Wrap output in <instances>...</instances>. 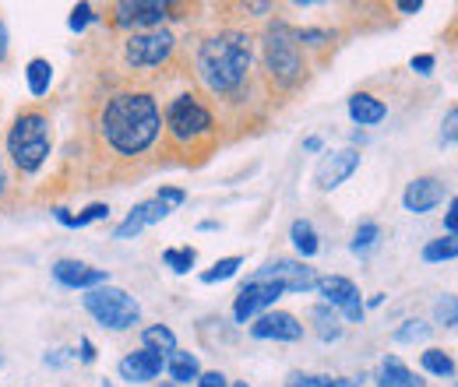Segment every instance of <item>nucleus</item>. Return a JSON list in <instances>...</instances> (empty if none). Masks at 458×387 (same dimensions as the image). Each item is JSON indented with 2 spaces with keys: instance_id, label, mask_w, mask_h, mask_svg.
<instances>
[{
  "instance_id": "nucleus-1",
  "label": "nucleus",
  "mask_w": 458,
  "mask_h": 387,
  "mask_svg": "<svg viewBox=\"0 0 458 387\" xmlns=\"http://www.w3.org/2000/svg\"><path fill=\"white\" fill-rule=\"evenodd\" d=\"M92 130L103 156L114 163H138L163 145V110L152 88H116L99 103Z\"/></svg>"
},
{
  "instance_id": "nucleus-2",
  "label": "nucleus",
  "mask_w": 458,
  "mask_h": 387,
  "mask_svg": "<svg viewBox=\"0 0 458 387\" xmlns=\"http://www.w3.org/2000/svg\"><path fill=\"white\" fill-rule=\"evenodd\" d=\"M194 78L201 92L223 106H247L258 81L254 71V39L243 29H223L205 36L194 50Z\"/></svg>"
},
{
  "instance_id": "nucleus-3",
  "label": "nucleus",
  "mask_w": 458,
  "mask_h": 387,
  "mask_svg": "<svg viewBox=\"0 0 458 387\" xmlns=\"http://www.w3.org/2000/svg\"><path fill=\"white\" fill-rule=\"evenodd\" d=\"M163 145L170 156H183V163H205L219 145L216 113L205 106L198 92H180L163 113Z\"/></svg>"
},
{
  "instance_id": "nucleus-4",
  "label": "nucleus",
  "mask_w": 458,
  "mask_h": 387,
  "mask_svg": "<svg viewBox=\"0 0 458 387\" xmlns=\"http://www.w3.org/2000/svg\"><path fill=\"white\" fill-rule=\"evenodd\" d=\"M7 156L21 176H36L54 156V123L43 110H21L7 130Z\"/></svg>"
},
{
  "instance_id": "nucleus-5",
  "label": "nucleus",
  "mask_w": 458,
  "mask_h": 387,
  "mask_svg": "<svg viewBox=\"0 0 458 387\" xmlns=\"http://www.w3.org/2000/svg\"><path fill=\"white\" fill-rule=\"evenodd\" d=\"M261 63L279 92H293L307 78V56L289 21H272L261 36Z\"/></svg>"
},
{
  "instance_id": "nucleus-6",
  "label": "nucleus",
  "mask_w": 458,
  "mask_h": 387,
  "mask_svg": "<svg viewBox=\"0 0 458 387\" xmlns=\"http://www.w3.org/2000/svg\"><path fill=\"white\" fill-rule=\"evenodd\" d=\"M81 307L92 314V321H96L99 328H110V332H131V328L141 321L138 299H134L127 289H116V285L89 289V292L81 296Z\"/></svg>"
},
{
  "instance_id": "nucleus-7",
  "label": "nucleus",
  "mask_w": 458,
  "mask_h": 387,
  "mask_svg": "<svg viewBox=\"0 0 458 387\" xmlns=\"http://www.w3.org/2000/svg\"><path fill=\"white\" fill-rule=\"evenodd\" d=\"M123 63L131 71H152V67H163L170 63L176 54V36L170 29H148V32H131L123 39Z\"/></svg>"
},
{
  "instance_id": "nucleus-8",
  "label": "nucleus",
  "mask_w": 458,
  "mask_h": 387,
  "mask_svg": "<svg viewBox=\"0 0 458 387\" xmlns=\"http://www.w3.org/2000/svg\"><path fill=\"white\" fill-rule=\"evenodd\" d=\"M314 289H318V296H321V303H328V307H335L339 310V317L349 321V324H360L363 321V299H360V285L352 282V278L345 275H321L314 282Z\"/></svg>"
},
{
  "instance_id": "nucleus-9",
  "label": "nucleus",
  "mask_w": 458,
  "mask_h": 387,
  "mask_svg": "<svg viewBox=\"0 0 458 387\" xmlns=\"http://www.w3.org/2000/svg\"><path fill=\"white\" fill-rule=\"evenodd\" d=\"M283 296H286L283 285H276V282H250V278H247L243 289H240L236 299H233V321H236V324H250L254 317L268 314Z\"/></svg>"
},
{
  "instance_id": "nucleus-10",
  "label": "nucleus",
  "mask_w": 458,
  "mask_h": 387,
  "mask_svg": "<svg viewBox=\"0 0 458 387\" xmlns=\"http://www.w3.org/2000/svg\"><path fill=\"white\" fill-rule=\"evenodd\" d=\"M170 4L163 0H120L114 4V25L127 32H148V29H163V21L170 18Z\"/></svg>"
},
{
  "instance_id": "nucleus-11",
  "label": "nucleus",
  "mask_w": 458,
  "mask_h": 387,
  "mask_svg": "<svg viewBox=\"0 0 458 387\" xmlns=\"http://www.w3.org/2000/svg\"><path fill=\"white\" fill-rule=\"evenodd\" d=\"M250 282H276L283 285V292H310L314 282H318V272L307 265V261H293V257H276L268 261L265 268H258Z\"/></svg>"
},
{
  "instance_id": "nucleus-12",
  "label": "nucleus",
  "mask_w": 458,
  "mask_h": 387,
  "mask_svg": "<svg viewBox=\"0 0 458 387\" xmlns=\"http://www.w3.org/2000/svg\"><path fill=\"white\" fill-rule=\"evenodd\" d=\"M445 198H448V183H445L441 176H416V180H409L405 190H402V205H405V212H412V215L434 212Z\"/></svg>"
},
{
  "instance_id": "nucleus-13",
  "label": "nucleus",
  "mask_w": 458,
  "mask_h": 387,
  "mask_svg": "<svg viewBox=\"0 0 458 387\" xmlns=\"http://www.w3.org/2000/svg\"><path fill=\"white\" fill-rule=\"evenodd\" d=\"M360 169V148H343V152H328V156H321V163L314 169V187L318 190H335V187H343L345 180L352 176Z\"/></svg>"
},
{
  "instance_id": "nucleus-14",
  "label": "nucleus",
  "mask_w": 458,
  "mask_h": 387,
  "mask_svg": "<svg viewBox=\"0 0 458 387\" xmlns=\"http://www.w3.org/2000/svg\"><path fill=\"white\" fill-rule=\"evenodd\" d=\"M303 332L307 328L289 310H268L250 321V338H258V341H300Z\"/></svg>"
},
{
  "instance_id": "nucleus-15",
  "label": "nucleus",
  "mask_w": 458,
  "mask_h": 387,
  "mask_svg": "<svg viewBox=\"0 0 458 387\" xmlns=\"http://www.w3.org/2000/svg\"><path fill=\"white\" fill-rule=\"evenodd\" d=\"M50 275L64 289H81V292L99 289V285H110V272L106 268H92V265L74 261V257H60L57 265L50 268Z\"/></svg>"
},
{
  "instance_id": "nucleus-16",
  "label": "nucleus",
  "mask_w": 458,
  "mask_h": 387,
  "mask_svg": "<svg viewBox=\"0 0 458 387\" xmlns=\"http://www.w3.org/2000/svg\"><path fill=\"white\" fill-rule=\"evenodd\" d=\"M163 370H166V356H159V352H152V349L127 352V356L120 359V366H116L120 381H127V384H148V381H156Z\"/></svg>"
},
{
  "instance_id": "nucleus-17",
  "label": "nucleus",
  "mask_w": 458,
  "mask_h": 387,
  "mask_svg": "<svg viewBox=\"0 0 458 387\" xmlns=\"http://www.w3.org/2000/svg\"><path fill=\"white\" fill-rule=\"evenodd\" d=\"M173 208L170 205H163L159 198H152V201H141V205H134L131 212H127V219L120 222L114 229V240H134L141 229H148V225H156V222H163L170 215Z\"/></svg>"
},
{
  "instance_id": "nucleus-18",
  "label": "nucleus",
  "mask_w": 458,
  "mask_h": 387,
  "mask_svg": "<svg viewBox=\"0 0 458 387\" xmlns=\"http://www.w3.org/2000/svg\"><path fill=\"white\" fill-rule=\"evenodd\" d=\"M349 116L356 127H374L388 116V106H385V99H377L370 92H356V96H349Z\"/></svg>"
},
{
  "instance_id": "nucleus-19",
  "label": "nucleus",
  "mask_w": 458,
  "mask_h": 387,
  "mask_svg": "<svg viewBox=\"0 0 458 387\" xmlns=\"http://www.w3.org/2000/svg\"><path fill=\"white\" fill-rule=\"evenodd\" d=\"M307 321L314 324V334H318L321 341H339V338H343V317H339V310L328 307V303L310 307V310H307Z\"/></svg>"
},
{
  "instance_id": "nucleus-20",
  "label": "nucleus",
  "mask_w": 458,
  "mask_h": 387,
  "mask_svg": "<svg viewBox=\"0 0 458 387\" xmlns=\"http://www.w3.org/2000/svg\"><path fill=\"white\" fill-rule=\"evenodd\" d=\"M166 374H170L173 384L187 387L191 381L201 377V363H198L194 352H187V349H173L170 356H166Z\"/></svg>"
},
{
  "instance_id": "nucleus-21",
  "label": "nucleus",
  "mask_w": 458,
  "mask_h": 387,
  "mask_svg": "<svg viewBox=\"0 0 458 387\" xmlns=\"http://www.w3.org/2000/svg\"><path fill=\"white\" fill-rule=\"evenodd\" d=\"M377 387H427V381H420L399 356H385V363L377 370Z\"/></svg>"
},
{
  "instance_id": "nucleus-22",
  "label": "nucleus",
  "mask_w": 458,
  "mask_h": 387,
  "mask_svg": "<svg viewBox=\"0 0 458 387\" xmlns=\"http://www.w3.org/2000/svg\"><path fill=\"white\" fill-rule=\"evenodd\" d=\"M289 240H293V247H296L300 261H310V257H318V250H321L318 229H314L307 219H296L293 225H289Z\"/></svg>"
},
{
  "instance_id": "nucleus-23",
  "label": "nucleus",
  "mask_w": 458,
  "mask_h": 387,
  "mask_svg": "<svg viewBox=\"0 0 458 387\" xmlns=\"http://www.w3.org/2000/svg\"><path fill=\"white\" fill-rule=\"evenodd\" d=\"M25 81H29V92H32L36 99H43V96L50 92V85H54V63H50L47 56H32V60L25 63Z\"/></svg>"
},
{
  "instance_id": "nucleus-24",
  "label": "nucleus",
  "mask_w": 458,
  "mask_h": 387,
  "mask_svg": "<svg viewBox=\"0 0 458 387\" xmlns=\"http://www.w3.org/2000/svg\"><path fill=\"white\" fill-rule=\"evenodd\" d=\"M141 349L170 356L173 349H180V345H176V334H173L170 324H148V328H141Z\"/></svg>"
},
{
  "instance_id": "nucleus-25",
  "label": "nucleus",
  "mask_w": 458,
  "mask_h": 387,
  "mask_svg": "<svg viewBox=\"0 0 458 387\" xmlns=\"http://www.w3.org/2000/svg\"><path fill=\"white\" fill-rule=\"evenodd\" d=\"M54 215H57V222H60V225H67V229H85V225H92V222H106V219H110V205L96 201V205H89L81 215H71L67 208H57Z\"/></svg>"
},
{
  "instance_id": "nucleus-26",
  "label": "nucleus",
  "mask_w": 458,
  "mask_h": 387,
  "mask_svg": "<svg viewBox=\"0 0 458 387\" xmlns=\"http://www.w3.org/2000/svg\"><path fill=\"white\" fill-rule=\"evenodd\" d=\"M420 366H423L427 374L441 377V381H452V377H455V359H452V352H445V349H427V352L420 356Z\"/></svg>"
},
{
  "instance_id": "nucleus-27",
  "label": "nucleus",
  "mask_w": 458,
  "mask_h": 387,
  "mask_svg": "<svg viewBox=\"0 0 458 387\" xmlns=\"http://www.w3.org/2000/svg\"><path fill=\"white\" fill-rule=\"evenodd\" d=\"M377 243H381V225L367 219V222H360V225H356V232H352V243H349V250H352V254H360V257H367V254H370V250H374Z\"/></svg>"
},
{
  "instance_id": "nucleus-28",
  "label": "nucleus",
  "mask_w": 458,
  "mask_h": 387,
  "mask_svg": "<svg viewBox=\"0 0 458 387\" xmlns=\"http://www.w3.org/2000/svg\"><path fill=\"white\" fill-rule=\"evenodd\" d=\"M163 261L170 265L176 275H187V272L198 265V250H194V247H166V250H163Z\"/></svg>"
},
{
  "instance_id": "nucleus-29",
  "label": "nucleus",
  "mask_w": 458,
  "mask_h": 387,
  "mask_svg": "<svg viewBox=\"0 0 458 387\" xmlns=\"http://www.w3.org/2000/svg\"><path fill=\"white\" fill-rule=\"evenodd\" d=\"M458 254V243L452 236H441V240H430L427 247H423V261L427 265H441V261H455Z\"/></svg>"
},
{
  "instance_id": "nucleus-30",
  "label": "nucleus",
  "mask_w": 458,
  "mask_h": 387,
  "mask_svg": "<svg viewBox=\"0 0 458 387\" xmlns=\"http://www.w3.org/2000/svg\"><path fill=\"white\" fill-rule=\"evenodd\" d=\"M240 265H243V257H240V254H233V257H223V261H216L208 272H201V282H205V285L226 282V278H233L236 272H240Z\"/></svg>"
},
{
  "instance_id": "nucleus-31",
  "label": "nucleus",
  "mask_w": 458,
  "mask_h": 387,
  "mask_svg": "<svg viewBox=\"0 0 458 387\" xmlns=\"http://www.w3.org/2000/svg\"><path fill=\"white\" fill-rule=\"evenodd\" d=\"M96 18H99V14H96V7H92V4H74V7H71L67 25H71V32H85Z\"/></svg>"
},
{
  "instance_id": "nucleus-32",
  "label": "nucleus",
  "mask_w": 458,
  "mask_h": 387,
  "mask_svg": "<svg viewBox=\"0 0 458 387\" xmlns=\"http://www.w3.org/2000/svg\"><path fill=\"white\" fill-rule=\"evenodd\" d=\"M427 334H430V324H423V321H405L402 328L392 332V338H395L399 345H405V341H423Z\"/></svg>"
},
{
  "instance_id": "nucleus-33",
  "label": "nucleus",
  "mask_w": 458,
  "mask_h": 387,
  "mask_svg": "<svg viewBox=\"0 0 458 387\" xmlns=\"http://www.w3.org/2000/svg\"><path fill=\"white\" fill-rule=\"evenodd\" d=\"M296 39H300V46L307 50H321V46H328L332 43V32H325V29H296Z\"/></svg>"
},
{
  "instance_id": "nucleus-34",
  "label": "nucleus",
  "mask_w": 458,
  "mask_h": 387,
  "mask_svg": "<svg viewBox=\"0 0 458 387\" xmlns=\"http://www.w3.org/2000/svg\"><path fill=\"white\" fill-rule=\"evenodd\" d=\"M363 374L360 377H328V374H310V384L314 387H363Z\"/></svg>"
},
{
  "instance_id": "nucleus-35",
  "label": "nucleus",
  "mask_w": 458,
  "mask_h": 387,
  "mask_svg": "<svg viewBox=\"0 0 458 387\" xmlns=\"http://www.w3.org/2000/svg\"><path fill=\"white\" fill-rule=\"evenodd\" d=\"M434 317H437V324H445V328H455V296L448 292L445 299H437V307H434Z\"/></svg>"
},
{
  "instance_id": "nucleus-36",
  "label": "nucleus",
  "mask_w": 458,
  "mask_h": 387,
  "mask_svg": "<svg viewBox=\"0 0 458 387\" xmlns=\"http://www.w3.org/2000/svg\"><path fill=\"white\" fill-rule=\"evenodd\" d=\"M455 127H458V110L452 106L448 116H445V123H441V148H452L455 145Z\"/></svg>"
},
{
  "instance_id": "nucleus-37",
  "label": "nucleus",
  "mask_w": 458,
  "mask_h": 387,
  "mask_svg": "<svg viewBox=\"0 0 458 387\" xmlns=\"http://www.w3.org/2000/svg\"><path fill=\"white\" fill-rule=\"evenodd\" d=\"M163 205H170V208H176V205H183L187 201V190H180V187H159V194H156Z\"/></svg>"
},
{
  "instance_id": "nucleus-38",
  "label": "nucleus",
  "mask_w": 458,
  "mask_h": 387,
  "mask_svg": "<svg viewBox=\"0 0 458 387\" xmlns=\"http://www.w3.org/2000/svg\"><path fill=\"white\" fill-rule=\"evenodd\" d=\"M229 381L219 374V370H201V377L194 381V387H226Z\"/></svg>"
},
{
  "instance_id": "nucleus-39",
  "label": "nucleus",
  "mask_w": 458,
  "mask_h": 387,
  "mask_svg": "<svg viewBox=\"0 0 458 387\" xmlns=\"http://www.w3.org/2000/svg\"><path fill=\"white\" fill-rule=\"evenodd\" d=\"M445 229H448V236L455 240V232H458V201H455V198H448V212H445Z\"/></svg>"
},
{
  "instance_id": "nucleus-40",
  "label": "nucleus",
  "mask_w": 458,
  "mask_h": 387,
  "mask_svg": "<svg viewBox=\"0 0 458 387\" xmlns=\"http://www.w3.org/2000/svg\"><path fill=\"white\" fill-rule=\"evenodd\" d=\"M434 63H437V60H434L430 54H420V56H412V60H409V67H412L416 74H430V71H434Z\"/></svg>"
},
{
  "instance_id": "nucleus-41",
  "label": "nucleus",
  "mask_w": 458,
  "mask_h": 387,
  "mask_svg": "<svg viewBox=\"0 0 458 387\" xmlns=\"http://www.w3.org/2000/svg\"><path fill=\"white\" fill-rule=\"evenodd\" d=\"M78 349H81V352H78V359H81V363H96V345H92L89 338H81V341H78Z\"/></svg>"
},
{
  "instance_id": "nucleus-42",
  "label": "nucleus",
  "mask_w": 458,
  "mask_h": 387,
  "mask_svg": "<svg viewBox=\"0 0 458 387\" xmlns=\"http://www.w3.org/2000/svg\"><path fill=\"white\" fill-rule=\"evenodd\" d=\"M286 387H314L310 384V374H300V370H293L286 377Z\"/></svg>"
},
{
  "instance_id": "nucleus-43",
  "label": "nucleus",
  "mask_w": 458,
  "mask_h": 387,
  "mask_svg": "<svg viewBox=\"0 0 458 387\" xmlns=\"http://www.w3.org/2000/svg\"><path fill=\"white\" fill-rule=\"evenodd\" d=\"M395 7H399L402 14H420V11H423V4H420V0H399Z\"/></svg>"
},
{
  "instance_id": "nucleus-44",
  "label": "nucleus",
  "mask_w": 458,
  "mask_h": 387,
  "mask_svg": "<svg viewBox=\"0 0 458 387\" xmlns=\"http://www.w3.org/2000/svg\"><path fill=\"white\" fill-rule=\"evenodd\" d=\"M67 356H71V349H57V352H54V356H50V352H47V366H60V363H64V359H67Z\"/></svg>"
},
{
  "instance_id": "nucleus-45",
  "label": "nucleus",
  "mask_w": 458,
  "mask_h": 387,
  "mask_svg": "<svg viewBox=\"0 0 458 387\" xmlns=\"http://www.w3.org/2000/svg\"><path fill=\"white\" fill-rule=\"evenodd\" d=\"M7 60V29H4V21H0V63Z\"/></svg>"
},
{
  "instance_id": "nucleus-46",
  "label": "nucleus",
  "mask_w": 458,
  "mask_h": 387,
  "mask_svg": "<svg viewBox=\"0 0 458 387\" xmlns=\"http://www.w3.org/2000/svg\"><path fill=\"white\" fill-rule=\"evenodd\" d=\"M7 183H11V180H7V169H4V159H0V198L7 194Z\"/></svg>"
},
{
  "instance_id": "nucleus-47",
  "label": "nucleus",
  "mask_w": 458,
  "mask_h": 387,
  "mask_svg": "<svg viewBox=\"0 0 458 387\" xmlns=\"http://www.w3.org/2000/svg\"><path fill=\"white\" fill-rule=\"evenodd\" d=\"M198 229H201V232H216V229H223V225H219L216 219H205L201 225H198Z\"/></svg>"
},
{
  "instance_id": "nucleus-48",
  "label": "nucleus",
  "mask_w": 458,
  "mask_h": 387,
  "mask_svg": "<svg viewBox=\"0 0 458 387\" xmlns=\"http://www.w3.org/2000/svg\"><path fill=\"white\" fill-rule=\"evenodd\" d=\"M303 148H307V152H321V138H307Z\"/></svg>"
},
{
  "instance_id": "nucleus-49",
  "label": "nucleus",
  "mask_w": 458,
  "mask_h": 387,
  "mask_svg": "<svg viewBox=\"0 0 458 387\" xmlns=\"http://www.w3.org/2000/svg\"><path fill=\"white\" fill-rule=\"evenodd\" d=\"M381 303H385V292H374V296L367 299V307H381ZM367 307H363V310H367Z\"/></svg>"
},
{
  "instance_id": "nucleus-50",
  "label": "nucleus",
  "mask_w": 458,
  "mask_h": 387,
  "mask_svg": "<svg viewBox=\"0 0 458 387\" xmlns=\"http://www.w3.org/2000/svg\"><path fill=\"white\" fill-rule=\"evenodd\" d=\"M226 387H250L247 381H233V384H226Z\"/></svg>"
},
{
  "instance_id": "nucleus-51",
  "label": "nucleus",
  "mask_w": 458,
  "mask_h": 387,
  "mask_svg": "<svg viewBox=\"0 0 458 387\" xmlns=\"http://www.w3.org/2000/svg\"><path fill=\"white\" fill-rule=\"evenodd\" d=\"M156 387H180V384H173V381H163V384H156Z\"/></svg>"
}]
</instances>
